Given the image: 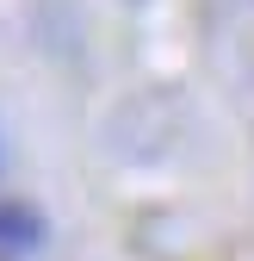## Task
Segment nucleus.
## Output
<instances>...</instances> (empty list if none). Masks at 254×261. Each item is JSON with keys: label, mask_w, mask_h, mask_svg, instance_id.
<instances>
[{"label": "nucleus", "mask_w": 254, "mask_h": 261, "mask_svg": "<svg viewBox=\"0 0 254 261\" xmlns=\"http://www.w3.org/2000/svg\"><path fill=\"white\" fill-rule=\"evenodd\" d=\"M31 243H44V218L19 199H0V249H31Z\"/></svg>", "instance_id": "1"}]
</instances>
